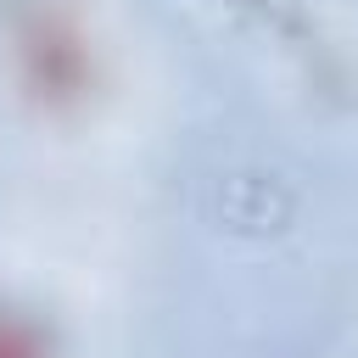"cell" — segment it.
I'll use <instances>...</instances> for the list:
<instances>
[{"label": "cell", "mask_w": 358, "mask_h": 358, "mask_svg": "<svg viewBox=\"0 0 358 358\" xmlns=\"http://www.w3.org/2000/svg\"><path fill=\"white\" fill-rule=\"evenodd\" d=\"M0 358H28V347H22L11 330H0Z\"/></svg>", "instance_id": "cell-1"}]
</instances>
